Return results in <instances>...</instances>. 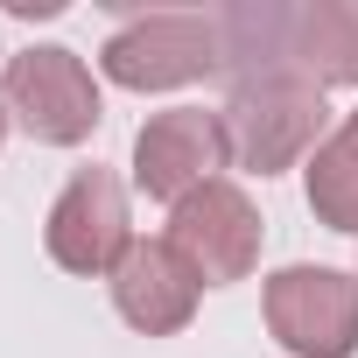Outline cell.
I'll return each mask as SVG.
<instances>
[{
	"mask_svg": "<svg viewBox=\"0 0 358 358\" xmlns=\"http://www.w3.org/2000/svg\"><path fill=\"white\" fill-rule=\"evenodd\" d=\"M218 120H225L232 162L274 176V169H295L302 155L323 148L330 106H323V92H316L309 78H295V71H253V78H232Z\"/></svg>",
	"mask_w": 358,
	"mask_h": 358,
	"instance_id": "6da1fadb",
	"label": "cell"
},
{
	"mask_svg": "<svg viewBox=\"0 0 358 358\" xmlns=\"http://www.w3.org/2000/svg\"><path fill=\"white\" fill-rule=\"evenodd\" d=\"M225 71L218 15H141L106 43V78L127 92H169Z\"/></svg>",
	"mask_w": 358,
	"mask_h": 358,
	"instance_id": "7a4b0ae2",
	"label": "cell"
},
{
	"mask_svg": "<svg viewBox=\"0 0 358 358\" xmlns=\"http://www.w3.org/2000/svg\"><path fill=\"white\" fill-rule=\"evenodd\" d=\"M0 106H8L36 141L78 148L99 127V85L71 50H22L0 71Z\"/></svg>",
	"mask_w": 358,
	"mask_h": 358,
	"instance_id": "3957f363",
	"label": "cell"
},
{
	"mask_svg": "<svg viewBox=\"0 0 358 358\" xmlns=\"http://www.w3.org/2000/svg\"><path fill=\"white\" fill-rule=\"evenodd\" d=\"M267 330L295 358H351L358 351V281L337 267H281L267 281Z\"/></svg>",
	"mask_w": 358,
	"mask_h": 358,
	"instance_id": "277c9868",
	"label": "cell"
},
{
	"mask_svg": "<svg viewBox=\"0 0 358 358\" xmlns=\"http://www.w3.org/2000/svg\"><path fill=\"white\" fill-rule=\"evenodd\" d=\"M169 246L197 267V281H246L260 267V211L239 183H204L169 204Z\"/></svg>",
	"mask_w": 358,
	"mask_h": 358,
	"instance_id": "5b68a950",
	"label": "cell"
},
{
	"mask_svg": "<svg viewBox=\"0 0 358 358\" xmlns=\"http://www.w3.org/2000/svg\"><path fill=\"white\" fill-rule=\"evenodd\" d=\"M232 162V141H225V120L204 113V106H176V113H155L141 134H134V183L148 197H169L183 204L190 190L218 183V169Z\"/></svg>",
	"mask_w": 358,
	"mask_h": 358,
	"instance_id": "8992f818",
	"label": "cell"
},
{
	"mask_svg": "<svg viewBox=\"0 0 358 358\" xmlns=\"http://www.w3.org/2000/svg\"><path fill=\"white\" fill-rule=\"evenodd\" d=\"M127 190L113 169H78L64 197L50 204V260L71 274H113L127 260Z\"/></svg>",
	"mask_w": 358,
	"mask_h": 358,
	"instance_id": "52a82bcc",
	"label": "cell"
},
{
	"mask_svg": "<svg viewBox=\"0 0 358 358\" xmlns=\"http://www.w3.org/2000/svg\"><path fill=\"white\" fill-rule=\"evenodd\" d=\"M197 295H204L197 267L176 253L169 239H134L127 260L113 267V302H120V316H127L141 337L183 330V323L197 316Z\"/></svg>",
	"mask_w": 358,
	"mask_h": 358,
	"instance_id": "ba28073f",
	"label": "cell"
},
{
	"mask_svg": "<svg viewBox=\"0 0 358 358\" xmlns=\"http://www.w3.org/2000/svg\"><path fill=\"white\" fill-rule=\"evenodd\" d=\"M309 211L337 232H358V113L309 155Z\"/></svg>",
	"mask_w": 358,
	"mask_h": 358,
	"instance_id": "9c48e42d",
	"label": "cell"
},
{
	"mask_svg": "<svg viewBox=\"0 0 358 358\" xmlns=\"http://www.w3.org/2000/svg\"><path fill=\"white\" fill-rule=\"evenodd\" d=\"M0 134H8V106H0Z\"/></svg>",
	"mask_w": 358,
	"mask_h": 358,
	"instance_id": "30bf717a",
	"label": "cell"
}]
</instances>
